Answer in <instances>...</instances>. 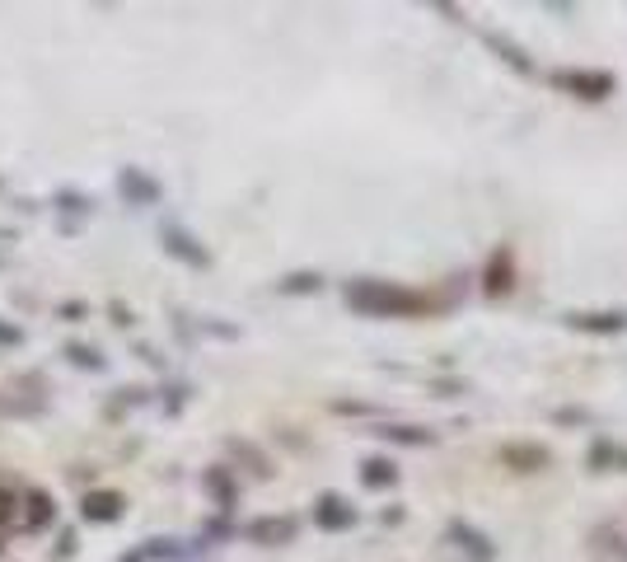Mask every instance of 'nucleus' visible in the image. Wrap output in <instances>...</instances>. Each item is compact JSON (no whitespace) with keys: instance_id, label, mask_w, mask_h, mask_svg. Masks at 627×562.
<instances>
[{"instance_id":"nucleus-1","label":"nucleus","mask_w":627,"mask_h":562,"mask_svg":"<svg viewBox=\"0 0 627 562\" xmlns=\"http://www.w3.org/2000/svg\"><path fill=\"white\" fill-rule=\"evenodd\" d=\"M346 305L360 314H389V319H399V314L426 309V295L393 286V281H346Z\"/></svg>"},{"instance_id":"nucleus-2","label":"nucleus","mask_w":627,"mask_h":562,"mask_svg":"<svg viewBox=\"0 0 627 562\" xmlns=\"http://www.w3.org/2000/svg\"><path fill=\"white\" fill-rule=\"evenodd\" d=\"M553 85L567 94H581V98H608L614 94V75L608 71H557Z\"/></svg>"},{"instance_id":"nucleus-3","label":"nucleus","mask_w":627,"mask_h":562,"mask_svg":"<svg viewBox=\"0 0 627 562\" xmlns=\"http://www.w3.org/2000/svg\"><path fill=\"white\" fill-rule=\"evenodd\" d=\"M159 244H164V254H174L178 262H188V268H211V254L188 235L183 225H164L159 230Z\"/></svg>"},{"instance_id":"nucleus-4","label":"nucleus","mask_w":627,"mask_h":562,"mask_svg":"<svg viewBox=\"0 0 627 562\" xmlns=\"http://www.w3.org/2000/svg\"><path fill=\"white\" fill-rule=\"evenodd\" d=\"M314 525H319V530H352L356 506L346 497H337V492H323V497L314 502Z\"/></svg>"},{"instance_id":"nucleus-5","label":"nucleus","mask_w":627,"mask_h":562,"mask_svg":"<svg viewBox=\"0 0 627 562\" xmlns=\"http://www.w3.org/2000/svg\"><path fill=\"white\" fill-rule=\"evenodd\" d=\"M122 511H127L122 492H108V488H94V492H85V502H80V516L94 520V525L122 520Z\"/></svg>"},{"instance_id":"nucleus-6","label":"nucleus","mask_w":627,"mask_h":562,"mask_svg":"<svg viewBox=\"0 0 627 562\" xmlns=\"http://www.w3.org/2000/svg\"><path fill=\"white\" fill-rule=\"evenodd\" d=\"M118 192L127 197L131 207H151V202H159V183L151 174H141V169H122L118 174Z\"/></svg>"},{"instance_id":"nucleus-7","label":"nucleus","mask_w":627,"mask_h":562,"mask_svg":"<svg viewBox=\"0 0 627 562\" xmlns=\"http://www.w3.org/2000/svg\"><path fill=\"white\" fill-rule=\"evenodd\" d=\"M244 535H249L253 543H267V549H276V543H290V539H295V520H290V516H262V520H253Z\"/></svg>"},{"instance_id":"nucleus-8","label":"nucleus","mask_w":627,"mask_h":562,"mask_svg":"<svg viewBox=\"0 0 627 562\" xmlns=\"http://www.w3.org/2000/svg\"><path fill=\"white\" fill-rule=\"evenodd\" d=\"M52 520H57V502H52V492H47V488H33V492H28V502H24V525H28V530H47Z\"/></svg>"},{"instance_id":"nucleus-9","label":"nucleus","mask_w":627,"mask_h":562,"mask_svg":"<svg viewBox=\"0 0 627 562\" xmlns=\"http://www.w3.org/2000/svg\"><path fill=\"white\" fill-rule=\"evenodd\" d=\"M590 469H627V450L614 445L608 436H600L595 445H590Z\"/></svg>"},{"instance_id":"nucleus-10","label":"nucleus","mask_w":627,"mask_h":562,"mask_svg":"<svg viewBox=\"0 0 627 562\" xmlns=\"http://www.w3.org/2000/svg\"><path fill=\"white\" fill-rule=\"evenodd\" d=\"M501 459H506V464H515V469L530 473V469H543V464H548V450H538V445H506Z\"/></svg>"},{"instance_id":"nucleus-11","label":"nucleus","mask_w":627,"mask_h":562,"mask_svg":"<svg viewBox=\"0 0 627 562\" xmlns=\"http://www.w3.org/2000/svg\"><path fill=\"white\" fill-rule=\"evenodd\" d=\"M206 492L216 497V506H221V511H229V506H235V497H239L235 478H229L225 469H206Z\"/></svg>"},{"instance_id":"nucleus-12","label":"nucleus","mask_w":627,"mask_h":562,"mask_svg":"<svg viewBox=\"0 0 627 562\" xmlns=\"http://www.w3.org/2000/svg\"><path fill=\"white\" fill-rule=\"evenodd\" d=\"M450 535L459 539V549H468L477 562H492V543H487L483 535H477V530H468L464 520H454V525H450Z\"/></svg>"},{"instance_id":"nucleus-13","label":"nucleus","mask_w":627,"mask_h":562,"mask_svg":"<svg viewBox=\"0 0 627 562\" xmlns=\"http://www.w3.org/2000/svg\"><path fill=\"white\" fill-rule=\"evenodd\" d=\"M571 328H581V333H618L623 314H571Z\"/></svg>"},{"instance_id":"nucleus-14","label":"nucleus","mask_w":627,"mask_h":562,"mask_svg":"<svg viewBox=\"0 0 627 562\" xmlns=\"http://www.w3.org/2000/svg\"><path fill=\"white\" fill-rule=\"evenodd\" d=\"M393 478H399V469H393L389 459H366V464H360V483L366 488H393Z\"/></svg>"},{"instance_id":"nucleus-15","label":"nucleus","mask_w":627,"mask_h":562,"mask_svg":"<svg viewBox=\"0 0 627 562\" xmlns=\"http://www.w3.org/2000/svg\"><path fill=\"white\" fill-rule=\"evenodd\" d=\"M510 291V254H492L487 268V295H506Z\"/></svg>"},{"instance_id":"nucleus-16","label":"nucleus","mask_w":627,"mask_h":562,"mask_svg":"<svg viewBox=\"0 0 627 562\" xmlns=\"http://www.w3.org/2000/svg\"><path fill=\"white\" fill-rule=\"evenodd\" d=\"M319 286H323L319 272H290V277L276 281V291H282V295H309V291H319Z\"/></svg>"},{"instance_id":"nucleus-17","label":"nucleus","mask_w":627,"mask_h":562,"mask_svg":"<svg viewBox=\"0 0 627 562\" xmlns=\"http://www.w3.org/2000/svg\"><path fill=\"white\" fill-rule=\"evenodd\" d=\"M379 436L403 445H431V432H422V426H379Z\"/></svg>"},{"instance_id":"nucleus-18","label":"nucleus","mask_w":627,"mask_h":562,"mask_svg":"<svg viewBox=\"0 0 627 562\" xmlns=\"http://www.w3.org/2000/svg\"><path fill=\"white\" fill-rule=\"evenodd\" d=\"M66 361H71V366H80V371H104V356H98L94 347H80V342L66 347Z\"/></svg>"},{"instance_id":"nucleus-19","label":"nucleus","mask_w":627,"mask_h":562,"mask_svg":"<svg viewBox=\"0 0 627 562\" xmlns=\"http://www.w3.org/2000/svg\"><path fill=\"white\" fill-rule=\"evenodd\" d=\"M492 47H497V52H506V61L510 66H520V71H530V61H524L520 52H515V43H506V38H497V33H492V38H487Z\"/></svg>"},{"instance_id":"nucleus-20","label":"nucleus","mask_w":627,"mask_h":562,"mask_svg":"<svg viewBox=\"0 0 627 562\" xmlns=\"http://www.w3.org/2000/svg\"><path fill=\"white\" fill-rule=\"evenodd\" d=\"M19 342H24V328H14V324L0 319V347H19Z\"/></svg>"},{"instance_id":"nucleus-21","label":"nucleus","mask_w":627,"mask_h":562,"mask_svg":"<svg viewBox=\"0 0 627 562\" xmlns=\"http://www.w3.org/2000/svg\"><path fill=\"white\" fill-rule=\"evenodd\" d=\"M57 314H61L66 324H80V319H85V301H66V305H61Z\"/></svg>"},{"instance_id":"nucleus-22","label":"nucleus","mask_w":627,"mask_h":562,"mask_svg":"<svg viewBox=\"0 0 627 562\" xmlns=\"http://www.w3.org/2000/svg\"><path fill=\"white\" fill-rule=\"evenodd\" d=\"M10 520H14V492L0 488V525H10Z\"/></svg>"},{"instance_id":"nucleus-23","label":"nucleus","mask_w":627,"mask_h":562,"mask_svg":"<svg viewBox=\"0 0 627 562\" xmlns=\"http://www.w3.org/2000/svg\"><path fill=\"white\" fill-rule=\"evenodd\" d=\"M75 530H61V543H57V558H71V549H75Z\"/></svg>"},{"instance_id":"nucleus-24","label":"nucleus","mask_w":627,"mask_h":562,"mask_svg":"<svg viewBox=\"0 0 627 562\" xmlns=\"http://www.w3.org/2000/svg\"><path fill=\"white\" fill-rule=\"evenodd\" d=\"M61 207H66V211H85V197H80V192H75V197L61 192Z\"/></svg>"}]
</instances>
